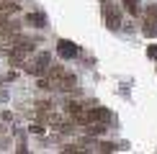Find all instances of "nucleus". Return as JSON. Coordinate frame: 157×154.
Here are the masks:
<instances>
[{
  "label": "nucleus",
  "mask_w": 157,
  "mask_h": 154,
  "mask_svg": "<svg viewBox=\"0 0 157 154\" xmlns=\"http://www.w3.org/2000/svg\"><path fill=\"white\" fill-rule=\"evenodd\" d=\"M34 46H36V41L34 38H18L16 41V46L10 49V62L13 64H21V62H26V57L34 51Z\"/></svg>",
  "instance_id": "f257e3e1"
},
{
  "label": "nucleus",
  "mask_w": 157,
  "mask_h": 154,
  "mask_svg": "<svg viewBox=\"0 0 157 154\" xmlns=\"http://www.w3.org/2000/svg\"><path fill=\"white\" fill-rule=\"evenodd\" d=\"M49 62H52V57L47 54V51H41V54H36L34 59H31L29 64H26V72H31V75L41 77V75L49 69Z\"/></svg>",
  "instance_id": "f03ea898"
},
{
  "label": "nucleus",
  "mask_w": 157,
  "mask_h": 154,
  "mask_svg": "<svg viewBox=\"0 0 157 154\" xmlns=\"http://www.w3.org/2000/svg\"><path fill=\"white\" fill-rule=\"evenodd\" d=\"M108 118L111 116H108V111H103V108H85L82 116L77 118V123L85 126V123H93V121H103V123H106Z\"/></svg>",
  "instance_id": "7ed1b4c3"
},
{
  "label": "nucleus",
  "mask_w": 157,
  "mask_h": 154,
  "mask_svg": "<svg viewBox=\"0 0 157 154\" xmlns=\"http://www.w3.org/2000/svg\"><path fill=\"white\" fill-rule=\"evenodd\" d=\"M103 16H106V23H108L111 31L119 28V23H121V10L116 8L111 0H103Z\"/></svg>",
  "instance_id": "20e7f679"
},
{
  "label": "nucleus",
  "mask_w": 157,
  "mask_h": 154,
  "mask_svg": "<svg viewBox=\"0 0 157 154\" xmlns=\"http://www.w3.org/2000/svg\"><path fill=\"white\" fill-rule=\"evenodd\" d=\"M57 51H59L62 59H75V57L80 54V49H77L72 41H59V44H57Z\"/></svg>",
  "instance_id": "39448f33"
},
{
  "label": "nucleus",
  "mask_w": 157,
  "mask_h": 154,
  "mask_svg": "<svg viewBox=\"0 0 157 154\" xmlns=\"http://www.w3.org/2000/svg\"><path fill=\"white\" fill-rule=\"evenodd\" d=\"M18 10H21V5L16 0H0V16H13Z\"/></svg>",
  "instance_id": "423d86ee"
},
{
  "label": "nucleus",
  "mask_w": 157,
  "mask_h": 154,
  "mask_svg": "<svg viewBox=\"0 0 157 154\" xmlns=\"http://www.w3.org/2000/svg\"><path fill=\"white\" fill-rule=\"evenodd\" d=\"M64 111H67V113H70V116H72V118L77 121V118H80V116H82L85 105H82V103H77V100H70L67 105H64Z\"/></svg>",
  "instance_id": "0eeeda50"
},
{
  "label": "nucleus",
  "mask_w": 157,
  "mask_h": 154,
  "mask_svg": "<svg viewBox=\"0 0 157 154\" xmlns=\"http://www.w3.org/2000/svg\"><path fill=\"white\" fill-rule=\"evenodd\" d=\"M75 75H70V72H64L62 77H59V82H57V87H59V90H72L75 87Z\"/></svg>",
  "instance_id": "6e6552de"
},
{
  "label": "nucleus",
  "mask_w": 157,
  "mask_h": 154,
  "mask_svg": "<svg viewBox=\"0 0 157 154\" xmlns=\"http://www.w3.org/2000/svg\"><path fill=\"white\" fill-rule=\"evenodd\" d=\"M26 23H31V26H36V28H41V26H47V18H44L41 13H29V16H26Z\"/></svg>",
  "instance_id": "1a4fd4ad"
},
{
  "label": "nucleus",
  "mask_w": 157,
  "mask_h": 154,
  "mask_svg": "<svg viewBox=\"0 0 157 154\" xmlns=\"http://www.w3.org/2000/svg\"><path fill=\"white\" fill-rule=\"evenodd\" d=\"M121 3H124V8L132 13V16H139V13H142V8H139V0H121Z\"/></svg>",
  "instance_id": "9d476101"
},
{
  "label": "nucleus",
  "mask_w": 157,
  "mask_h": 154,
  "mask_svg": "<svg viewBox=\"0 0 157 154\" xmlns=\"http://www.w3.org/2000/svg\"><path fill=\"white\" fill-rule=\"evenodd\" d=\"M13 28H18V26H16V23H10V21H8V16H0V36L8 34V31H13Z\"/></svg>",
  "instance_id": "9b49d317"
},
{
  "label": "nucleus",
  "mask_w": 157,
  "mask_h": 154,
  "mask_svg": "<svg viewBox=\"0 0 157 154\" xmlns=\"http://www.w3.org/2000/svg\"><path fill=\"white\" fill-rule=\"evenodd\" d=\"M62 152H67V154H80L82 146H80V144H67V146H62Z\"/></svg>",
  "instance_id": "f8f14e48"
},
{
  "label": "nucleus",
  "mask_w": 157,
  "mask_h": 154,
  "mask_svg": "<svg viewBox=\"0 0 157 154\" xmlns=\"http://www.w3.org/2000/svg\"><path fill=\"white\" fill-rule=\"evenodd\" d=\"M98 149H101V152H116L119 146H116V144H111V141H101V144H98Z\"/></svg>",
  "instance_id": "ddd939ff"
},
{
  "label": "nucleus",
  "mask_w": 157,
  "mask_h": 154,
  "mask_svg": "<svg viewBox=\"0 0 157 154\" xmlns=\"http://www.w3.org/2000/svg\"><path fill=\"white\" fill-rule=\"evenodd\" d=\"M31 131H34V134H44V121H41V123H31Z\"/></svg>",
  "instance_id": "4468645a"
}]
</instances>
